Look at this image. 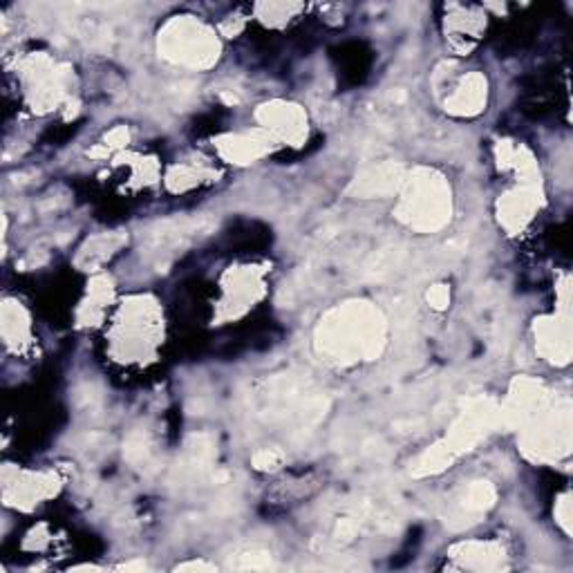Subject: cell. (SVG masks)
<instances>
[{"label":"cell","mask_w":573,"mask_h":573,"mask_svg":"<svg viewBox=\"0 0 573 573\" xmlns=\"http://www.w3.org/2000/svg\"><path fill=\"white\" fill-rule=\"evenodd\" d=\"M160 52L173 65L209 70L217 63L220 38L196 16H175L160 32Z\"/></svg>","instance_id":"obj_4"},{"label":"cell","mask_w":573,"mask_h":573,"mask_svg":"<svg viewBox=\"0 0 573 573\" xmlns=\"http://www.w3.org/2000/svg\"><path fill=\"white\" fill-rule=\"evenodd\" d=\"M272 148H274L272 139L260 128L253 133H236L217 139L220 158L228 164H253L262 160Z\"/></svg>","instance_id":"obj_11"},{"label":"cell","mask_w":573,"mask_h":573,"mask_svg":"<svg viewBox=\"0 0 573 573\" xmlns=\"http://www.w3.org/2000/svg\"><path fill=\"white\" fill-rule=\"evenodd\" d=\"M452 198L448 182L435 171H414L401 182L397 215L419 234H435L448 224Z\"/></svg>","instance_id":"obj_3"},{"label":"cell","mask_w":573,"mask_h":573,"mask_svg":"<svg viewBox=\"0 0 573 573\" xmlns=\"http://www.w3.org/2000/svg\"><path fill=\"white\" fill-rule=\"evenodd\" d=\"M484 29H486V14H482L477 8L454 5L452 12L446 16V34L460 52L473 50L482 38Z\"/></svg>","instance_id":"obj_12"},{"label":"cell","mask_w":573,"mask_h":573,"mask_svg":"<svg viewBox=\"0 0 573 573\" xmlns=\"http://www.w3.org/2000/svg\"><path fill=\"white\" fill-rule=\"evenodd\" d=\"M264 294H266V283H264L262 266L258 264L232 266V270H228L220 281L217 319L226 323L242 319L264 298Z\"/></svg>","instance_id":"obj_5"},{"label":"cell","mask_w":573,"mask_h":573,"mask_svg":"<svg viewBox=\"0 0 573 573\" xmlns=\"http://www.w3.org/2000/svg\"><path fill=\"white\" fill-rule=\"evenodd\" d=\"M543 204L540 194V182H536V175L522 177L511 190L500 198L498 215L502 226L509 234H522L524 228L538 215Z\"/></svg>","instance_id":"obj_8"},{"label":"cell","mask_w":573,"mask_h":573,"mask_svg":"<svg viewBox=\"0 0 573 573\" xmlns=\"http://www.w3.org/2000/svg\"><path fill=\"white\" fill-rule=\"evenodd\" d=\"M209 175H211V173H209L204 166L179 164V166H175V169L169 173L166 182H169V186H171L173 190H188V188L200 186L204 179H209Z\"/></svg>","instance_id":"obj_17"},{"label":"cell","mask_w":573,"mask_h":573,"mask_svg":"<svg viewBox=\"0 0 573 573\" xmlns=\"http://www.w3.org/2000/svg\"><path fill=\"white\" fill-rule=\"evenodd\" d=\"M110 291L112 289H110V285H108L105 278H99V281L92 283V287L88 289V298L84 300L82 310H79V316H82V323L84 325H92L90 321L103 319L105 310L110 308V302H112Z\"/></svg>","instance_id":"obj_16"},{"label":"cell","mask_w":573,"mask_h":573,"mask_svg":"<svg viewBox=\"0 0 573 573\" xmlns=\"http://www.w3.org/2000/svg\"><path fill=\"white\" fill-rule=\"evenodd\" d=\"M23 79L34 110H54L67 92V72L48 57H29L23 67Z\"/></svg>","instance_id":"obj_6"},{"label":"cell","mask_w":573,"mask_h":573,"mask_svg":"<svg viewBox=\"0 0 573 573\" xmlns=\"http://www.w3.org/2000/svg\"><path fill=\"white\" fill-rule=\"evenodd\" d=\"M452 558L460 569H502L505 566V549L498 543L490 540H471L452 547Z\"/></svg>","instance_id":"obj_13"},{"label":"cell","mask_w":573,"mask_h":573,"mask_svg":"<svg viewBox=\"0 0 573 573\" xmlns=\"http://www.w3.org/2000/svg\"><path fill=\"white\" fill-rule=\"evenodd\" d=\"M403 177L401 173L395 169V166H376L368 173L361 175V179H357L359 184V190L365 196H386V194H393V190H399Z\"/></svg>","instance_id":"obj_15"},{"label":"cell","mask_w":573,"mask_h":573,"mask_svg":"<svg viewBox=\"0 0 573 573\" xmlns=\"http://www.w3.org/2000/svg\"><path fill=\"white\" fill-rule=\"evenodd\" d=\"M488 84L486 76L479 72L464 74L460 82L450 86V95H446L444 105L457 117H475L486 105Z\"/></svg>","instance_id":"obj_10"},{"label":"cell","mask_w":573,"mask_h":573,"mask_svg":"<svg viewBox=\"0 0 573 573\" xmlns=\"http://www.w3.org/2000/svg\"><path fill=\"white\" fill-rule=\"evenodd\" d=\"M57 479L48 473H18L16 477V505H38V500L52 498L57 493Z\"/></svg>","instance_id":"obj_14"},{"label":"cell","mask_w":573,"mask_h":573,"mask_svg":"<svg viewBox=\"0 0 573 573\" xmlns=\"http://www.w3.org/2000/svg\"><path fill=\"white\" fill-rule=\"evenodd\" d=\"M164 342V312L152 296L126 298L108 327V352L112 361L141 368L155 361Z\"/></svg>","instance_id":"obj_2"},{"label":"cell","mask_w":573,"mask_h":573,"mask_svg":"<svg viewBox=\"0 0 573 573\" xmlns=\"http://www.w3.org/2000/svg\"><path fill=\"white\" fill-rule=\"evenodd\" d=\"M386 342V325L368 302H350L334 310L319 327V348L336 365H357L376 357Z\"/></svg>","instance_id":"obj_1"},{"label":"cell","mask_w":573,"mask_h":573,"mask_svg":"<svg viewBox=\"0 0 573 573\" xmlns=\"http://www.w3.org/2000/svg\"><path fill=\"white\" fill-rule=\"evenodd\" d=\"M428 300H431L433 308L444 310L446 304H448V300H450V291H448V287H446V285H437V287H433V289L428 291Z\"/></svg>","instance_id":"obj_19"},{"label":"cell","mask_w":573,"mask_h":573,"mask_svg":"<svg viewBox=\"0 0 573 573\" xmlns=\"http://www.w3.org/2000/svg\"><path fill=\"white\" fill-rule=\"evenodd\" d=\"M258 18L272 27L289 23L302 8L300 5H258Z\"/></svg>","instance_id":"obj_18"},{"label":"cell","mask_w":573,"mask_h":573,"mask_svg":"<svg viewBox=\"0 0 573 573\" xmlns=\"http://www.w3.org/2000/svg\"><path fill=\"white\" fill-rule=\"evenodd\" d=\"M569 302V300H566ZM562 304V310L538 323L536 327V342L540 354L556 363V365H566L571 359V329H569V304Z\"/></svg>","instance_id":"obj_9"},{"label":"cell","mask_w":573,"mask_h":573,"mask_svg":"<svg viewBox=\"0 0 573 573\" xmlns=\"http://www.w3.org/2000/svg\"><path fill=\"white\" fill-rule=\"evenodd\" d=\"M258 128L272 139L274 146H302L308 139V114L296 103L270 101L258 108Z\"/></svg>","instance_id":"obj_7"}]
</instances>
